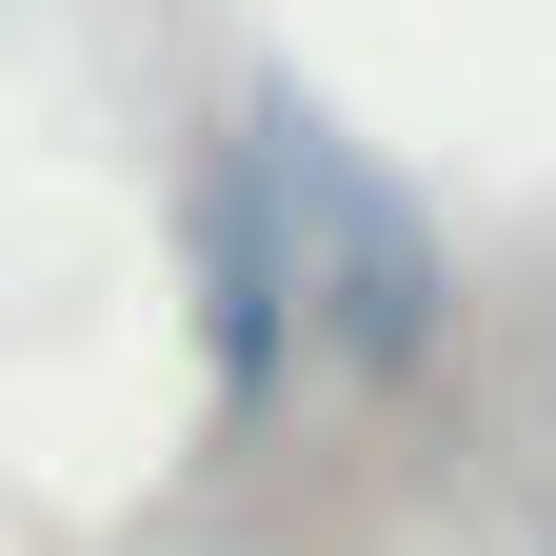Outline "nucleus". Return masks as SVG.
<instances>
[{
    "label": "nucleus",
    "instance_id": "nucleus-1",
    "mask_svg": "<svg viewBox=\"0 0 556 556\" xmlns=\"http://www.w3.org/2000/svg\"><path fill=\"white\" fill-rule=\"evenodd\" d=\"M239 179H258V239H278V299H299V378L338 397H417L457 358V239L378 139H338L299 80H258L239 119Z\"/></svg>",
    "mask_w": 556,
    "mask_h": 556
},
{
    "label": "nucleus",
    "instance_id": "nucleus-2",
    "mask_svg": "<svg viewBox=\"0 0 556 556\" xmlns=\"http://www.w3.org/2000/svg\"><path fill=\"white\" fill-rule=\"evenodd\" d=\"M179 239H199V358H219V438H239V417H278V378H299V299H278V239H258V179H239V139L199 160Z\"/></svg>",
    "mask_w": 556,
    "mask_h": 556
}]
</instances>
